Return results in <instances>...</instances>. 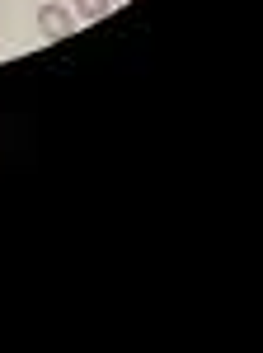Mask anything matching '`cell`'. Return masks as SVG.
<instances>
[{"label": "cell", "instance_id": "6da1fadb", "mask_svg": "<svg viewBox=\"0 0 263 353\" xmlns=\"http://www.w3.org/2000/svg\"><path fill=\"white\" fill-rule=\"evenodd\" d=\"M38 28H43V38H66V33H76V14L61 0H48V5H38Z\"/></svg>", "mask_w": 263, "mask_h": 353}, {"label": "cell", "instance_id": "7a4b0ae2", "mask_svg": "<svg viewBox=\"0 0 263 353\" xmlns=\"http://www.w3.org/2000/svg\"><path fill=\"white\" fill-rule=\"evenodd\" d=\"M113 10V0H76V14L80 19H104Z\"/></svg>", "mask_w": 263, "mask_h": 353}]
</instances>
